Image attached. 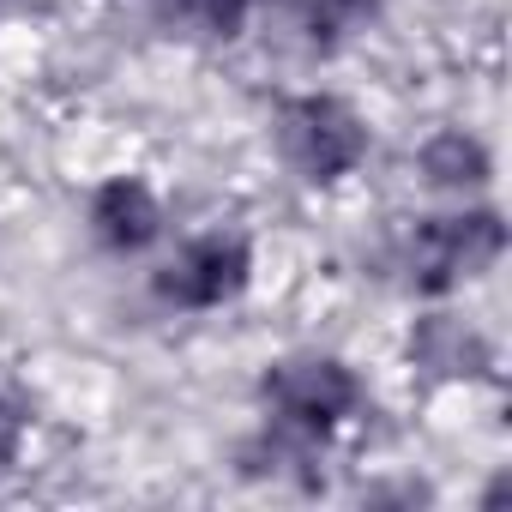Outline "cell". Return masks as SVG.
<instances>
[{"label": "cell", "mask_w": 512, "mask_h": 512, "mask_svg": "<svg viewBox=\"0 0 512 512\" xmlns=\"http://www.w3.org/2000/svg\"><path fill=\"white\" fill-rule=\"evenodd\" d=\"M494 247H500L494 217H452V223L422 229V241H416V272H422V284L434 290V284H446V278H458V272L470 278V266L494 260Z\"/></svg>", "instance_id": "cell-1"}, {"label": "cell", "mask_w": 512, "mask_h": 512, "mask_svg": "<svg viewBox=\"0 0 512 512\" xmlns=\"http://www.w3.org/2000/svg\"><path fill=\"white\" fill-rule=\"evenodd\" d=\"M241 284V247H223V241H199L181 266H169L163 290L181 296V302H217Z\"/></svg>", "instance_id": "cell-3"}, {"label": "cell", "mask_w": 512, "mask_h": 512, "mask_svg": "<svg viewBox=\"0 0 512 512\" xmlns=\"http://www.w3.org/2000/svg\"><path fill=\"white\" fill-rule=\"evenodd\" d=\"M278 392V410L290 428H308V434H326L338 422V410L350 404V380L332 368V362H302V368H284L272 380Z\"/></svg>", "instance_id": "cell-2"}, {"label": "cell", "mask_w": 512, "mask_h": 512, "mask_svg": "<svg viewBox=\"0 0 512 512\" xmlns=\"http://www.w3.org/2000/svg\"><path fill=\"white\" fill-rule=\"evenodd\" d=\"M97 217H103V235L115 247H139V241L157 235V211H151V199L139 187H109V199H103Z\"/></svg>", "instance_id": "cell-4"}, {"label": "cell", "mask_w": 512, "mask_h": 512, "mask_svg": "<svg viewBox=\"0 0 512 512\" xmlns=\"http://www.w3.org/2000/svg\"><path fill=\"white\" fill-rule=\"evenodd\" d=\"M13 434H19V422H13L7 404H0V464H7V452H13Z\"/></svg>", "instance_id": "cell-5"}]
</instances>
